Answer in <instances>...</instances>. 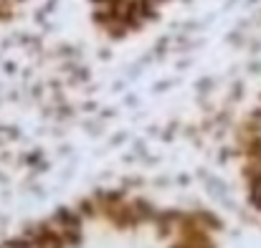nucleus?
I'll use <instances>...</instances> for the list:
<instances>
[{"instance_id": "obj_1", "label": "nucleus", "mask_w": 261, "mask_h": 248, "mask_svg": "<svg viewBox=\"0 0 261 248\" xmlns=\"http://www.w3.org/2000/svg\"><path fill=\"white\" fill-rule=\"evenodd\" d=\"M10 248H28L25 243H10Z\"/></svg>"}]
</instances>
